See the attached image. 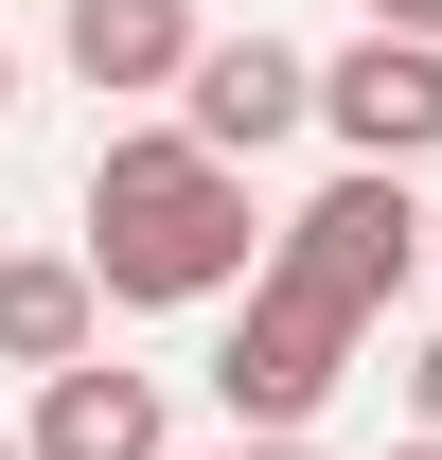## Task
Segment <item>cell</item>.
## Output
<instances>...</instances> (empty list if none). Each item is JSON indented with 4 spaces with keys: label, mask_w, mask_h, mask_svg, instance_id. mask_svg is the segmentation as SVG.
<instances>
[{
    "label": "cell",
    "mask_w": 442,
    "mask_h": 460,
    "mask_svg": "<svg viewBox=\"0 0 442 460\" xmlns=\"http://www.w3.org/2000/svg\"><path fill=\"white\" fill-rule=\"evenodd\" d=\"M283 230L248 213V160L195 124H107L89 142V284L107 301H248Z\"/></svg>",
    "instance_id": "1"
},
{
    "label": "cell",
    "mask_w": 442,
    "mask_h": 460,
    "mask_svg": "<svg viewBox=\"0 0 442 460\" xmlns=\"http://www.w3.org/2000/svg\"><path fill=\"white\" fill-rule=\"evenodd\" d=\"M354 337H372V319H336L319 284H248L230 301V337H213V407H230V443H301V425H319L336 407V372H354Z\"/></svg>",
    "instance_id": "2"
},
{
    "label": "cell",
    "mask_w": 442,
    "mask_h": 460,
    "mask_svg": "<svg viewBox=\"0 0 442 460\" xmlns=\"http://www.w3.org/2000/svg\"><path fill=\"white\" fill-rule=\"evenodd\" d=\"M283 284H319L336 319H389L407 301V266H442V213L407 195V177H372V160H336L301 213H283V248H266Z\"/></svg>",
    "instance_id": "3"
},
{
    "label": "cell",
    "mask_w": 442,
    "mask_h": 460,
    "mask_svg": "<svg viewBox=\"0 0 442 460\" xmlns=\"http://www.w3.org/2000/svg\"><path fill=\"white\" fill-rule=\"evenodd\" d=\"M319 124H336V160H442V36H354V54H319Z\"/></svg>",
    "instance_id": "4"
},
{
    "label": "cell",
    "mask_w": 442,
    "mask_h": 460,
    "mask_svg": "<svg viewBox=\"0 0 442 460\" xmlns=\"http://www.w3.org/2000/svg\"><path fill=\"white\" fill-rule=\"evenodd\" d=\"M177 124H195L213 160H266V142H301V124H319V54H283L266 18H248V36H213V54H195Z\"/></svg>",
    "instance_id": "5"
},
{
    "label": "cell",
    "mask_w": 442,
    "mask_h": 460,
    "mask_svg": "<svg viewBox=\"0 0 442 460\" xmlns=\"http://www.w3.org/2000/svg\"><path fill=\"white\" fill-rule=\"evenodd\" d=\"M89 337H107V284H89V248H0V372H89Z\"/></svg>",
    "instance_id": "6"
},
{
    "label": "cell",
    "mask_w": 442,
    "mask_h": 460,
    "mask_svg": "<svg viewBox=\"0 0 442 460\" xmlns=\"http://www.w3.org/2000/svg\"><path fill=\"white\" fill-rule=\"evenodd\" d=\"M54 54H71V89H195V0H71L54 18Z\"/></svg>",
    "instance_id": "7"
},
{
    "label": "cell",
    "mask_w": 442,
    "mask_h": 460,
    "mask_svg": "<svg viewBox=\"0 0 442 460\" xmlns=\"http://www.w3.org/2000/svg\"><path fill=\"white\" fill-rule=\"evenodd\" d=\"M18 443H36V460H177V425H160V372H107V354H89V372L36 390Z\"/></svg>",
    "instance_id": "8"
},
{
    "label": "cell",
    "mask_w": 442,
    "mask_h": 460,
    "mask_svg": "<svg viewBox=\"0 0 442 460\" xmlns=\"http://www.w3.org/2000/svg\"><path fill=\"white\" fill-rule=\"evenodd\" d=\"M407 425H425V443H442V337L407 354Z\"/></svg>",
    "instance_id": "9"
},
{
    "label": "cell",
    "mask_w": 442,
    "mask_h": 460,
    "mask_svg": "<svg viewBox=\"0 0 442 460\" xmlns=\"http://www.w3.org/2000/svg\"><path fill=\"white\" fill-rule=\"evenodd\" d=\"M372 36H442V0H372Z\"/></svg>",
    "instance_id": "10"
},
{
    "label": "cell",
    "mask_w": 442,
    "mask_h": 460,
    "mask_svg": "<svg viewBox=\"0 0 442 460\" xmlns=\"http://www.w3.org/2000/svg\"><path fill=\"white\" fill-rule=\"evenodd\" d=\"M177 460H319V443H177Z\"/></svg>",
    "instance_id": "11"
},
{
    "label": "cell",
    "mask_w": 442,
    "mask_h": 460,
    "mask_svg": "<svg viewBox=\"0 0 442 460\" xmlns=\"http://www.w3.org/2000/svg\"><path fill=\"white\" fill-rule=\"evenodd\" d=\"M389 460H442V443H425V425H407V443H389Z\"/></svg>",
    "instance_id": "12"
},
{
    "label": "cell",
    "mask_w": 442,
    "mask_h": 460,
    "mask_svg": "<svg viewBox=\"0 0 442 460\" xmlns=\"http://www.w3.org/2000/svg\"><path fill=\"white\" fill-rule=\"evenodd\" d=\"M0 107H18V54H0Z\"/></svg>",
    "instance_id": "13"
},
{
    "label": "cell",
    "mask_w": 442,
    "mask_h": 460,
    "mask_svg": "<svg viewBox=\"0 0 442 460\" xmlns=\"http://www.w3.org/2000/svg\"><path fill=\"white\" fill-rule=\"evenodd\" d=\"M0 460H36V443H0Z\"/></svg>",
    "instance_id": "14"
}]
</instances>
